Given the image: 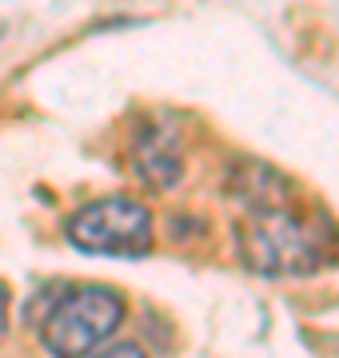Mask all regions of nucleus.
<instances>
[{"mask_svg":"<svg viewBox=\"0 0 339 358\" xmlns=\"http://www.w3.org/2000/svg\"><path fill=\"white\" fill-rule=\"evenodd\" d=\"M132 167L136 176L156 187V192H168L176 187L184 176V148L180 136L168 128V124H144L136 143H132Z\"/></svg>","mask_w":339,"mask_h":358,"instance_id":"20e7f679","label":"nucleus"},{"mask_svg":"<svg viewBox=\"0 0 339 358\" xmlns=\"http://www.w3.org/2000/svg\"><path fill=\"white\" fill-rule=\"evenodd\" d=\"M4 331H8V287L0 282V338H4Z\"/></svg>","mask_w":339,"mask_h":358,"instance_id":"0eeeda50","label":"nucleus"},{"mask_svg":"<svg viewBox=\"0 0 339 358\" xmlns=\"http://www.w3.org/2000/svg\"><path fill=\"white\" fill-rule=\"evenodd\" d=\"M228 192L232 199L251 211H272V207H287L291 199V187H287V179L275 171V167L260 164V159H235L232 171H228Z\"/></svg>","mask_w":339,"mask_h":358,"instance_id":"39448f33","label":"nucleus"},{"mask_svg":"<svg viewBox=\"0 0 339 358\" xmlns=\"http://www.w3.org/2000/svg\"><path fill=\"white\" fill-rule=\"evenodd\" d=\"M235 243L244 263L260 275H307L327 263V251L335 247V231L324 219L272 207L240 219Z\"/></svg>","mask_w":339,"mask_h":358,"instance_id":"f257e3e1","label":"nucleus"},{"mask_svg":"<svg viewBox=\"0 0 339 358\" xmlns=\"http://www.w3.org/2000/svg\"><path fill=\"white\" fill-rule=\"evenodd\" d=\"M124 322V294L112 287H68L40 319V343L53 358H84Z\"/></svg>","mask_w":339,"mask_h":358,"instance_id":"f03ea898","label":"nucleus"},{"mask_svg":"<svg viewBox=\"0 0 339 358\" xmlns=\"http://www.w3.org/2000/svg\"><path fill=\"white\" fill-rule=\"evenodd\" d=\"M84 358H144V350L136 343H116V346H104V350H92Z\"/></svg>","mask_w":339,"mask_h":358,"instance_id":"423d86ee","label":"nucleus"},{"mask_svg":"<svg viewBox=\"0 0 339 358\" xmlns=\"http://www.w3.org/2000/svg\"><path fill=\"white\" fill-rule=\"evenodd\" d=\"M68 243L88 255H144L152 247V211L128 195L96 199L68 219Z\"/></svg>","mask_w":339,"mask_h":358,"instance_id":"7ed1b4c3","label":"nucleus"}]
</instances>
